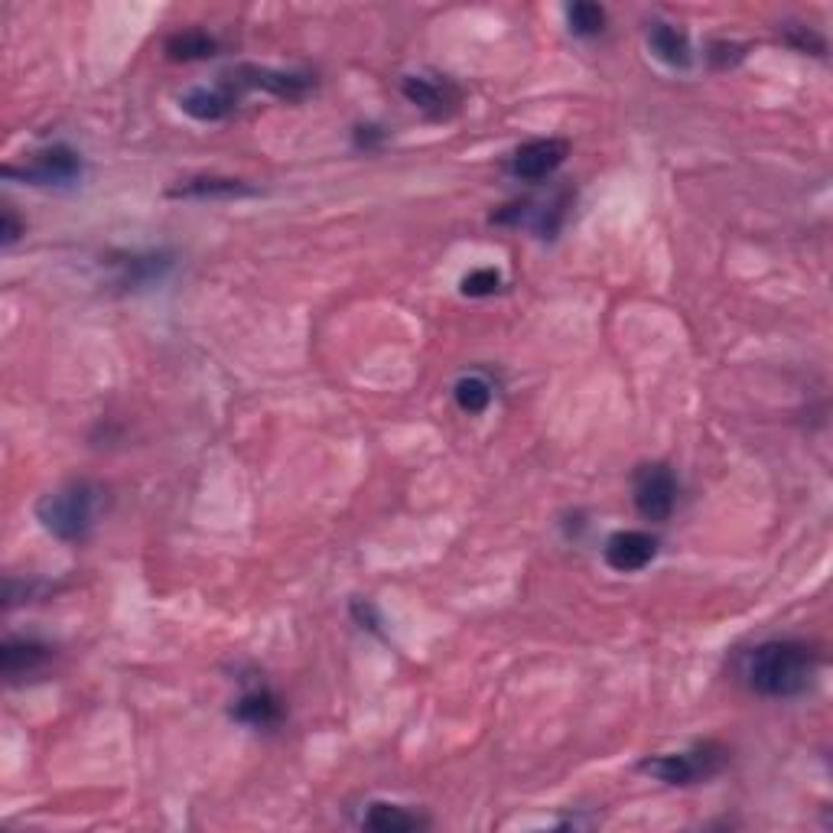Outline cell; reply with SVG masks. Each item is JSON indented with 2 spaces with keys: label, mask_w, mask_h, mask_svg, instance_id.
<instances>
[{
  "label": "cell",
  "mask_w": 833,
  "mask_h": 833,
  "mask_svg": "<svg viewBox=\"0 0 833 833\" xmlns=\"http://www.w3.org/2000/svg\"><path fill=\"white\" fill-rule=\"evenodd\" d=\"M648 47L651 52L664 62V65H671V69H687L690 65V40H687L684 30H678V27H671V23H654L651 27V33H648Z\"/></svg>",
  "instance_id": "12"
},
{
  "label": "cell",
  "mask_w": 833,
  "mask_h": 833,
  "mask_svg": "<svg viewBox=\"0 0 833 833\" xmlns=\"http://www.w3.org/2000/svg\"><path fill=\"white\" fill-rule=\"evenodd\" d=\"M463 296H473V299H482V296H491L501 291V271L495 267H476L463 277L459 284Z\"/></svg>",
  "instance_id": "19"
},
{
  "label": "cell",
  "mask_w": 833,
  "mask_h": 833,
  "mask_svg": "<svg viewBox=\"0 0 833 833\" xmlns=\"http://www.w3.org/2000/svg\"><path fill=\"white\" fill-rule=\"evenodd\" d=\"M727 762V749L717 742L693 745L690 752H668V755H651L638 762L641 775H651L664 784H697L710 775H717Z\"/></svg>",
  "instance_id": "3"
},
{
  "label": "cell",
  "mask_w": 833,
  "mask_h": 833,
  "mask_svg": "<svg viewBox=\"0 0 833 833\" xmlns=\"http://www.w3.org/2000/svg\"><path fill=\"white\" fill-rule=\"evenodd\" d=\"M567 23H570V33H577V37H596L606 27V10L599 3L580 0L573 7H567Z\"/></svg>",
  "instance_id": "18"
},
{
  "label": "cell",
  "mask_w": 833,
  "mask_h": 833,
  "mask_svg": "<svg viewBox=\"0 0 833 833\" xmlns=\"http://www.w3.org/2000/svg\"><path fill=\"white\" fill-rule=\"evenodd\" d=\"M814 671H817V654L804 641H791V638L755 644L742 664V678L749 690H755L759 697H775V700L804 693L814 681Z\"/></svg>",
  "instance_id": "1"
},
{
  "label": "cell",
  "mask_w": 833,
  "mask_h": 833,
  "mask_svg": "<svg viewBox=\"0 0 833 833\" xmlns=\"http://www.w3.org/2000/svg\"><path fill=\"white\" fill-rule=\"evenodd\" d=\"M50 654V648L37 638H7L0 648V664H3V674L10 681H17L23 674H33L37 668H43Z\"/></svg>",
  "instance_id": "11"
},
{
  "label": "cell",
  "mask_w": 833,
  "mask_h": 833,
  "mask_svg": "<svg viewBox=\"0 0 833 833\" xmlns=\"http://www.w3.org/2000/svg\"><path fill=\"white\" fill-rule=\"evenodd\" d=\"M400 92L404 99L430 114H443L449 101H456V92L446 85V82H434V79H424V75H404L400 82Z\"/></svg>",
  "instance_id": "14"
},
{
  "label": "cell",
  "mask_w": 833,
  "mask_h": 833,
  "mask_svg": "<svg viewBox=\"0 0 833 833\" xmlns=\"http://www.w3.org/2000/svg\"><path fill=\"white\" fill-rule=\"evenodd\" d=\"M567 156H570V144L563 138H538V141L521 144L508 156V173L521 183H544L563 166Z\"/></svg>",
  "instance_id": "6"
},
{
  "label": "cell",
  "mask_w": 833,
  "mask_h": 833,
  "mask_svg": "<svg viewBox=\"0 0 833 833\" xmlns=\"http://www.w3.org/2000/svg\"><path fill=\"white\" fill-rule=\"evenodd\" d=\"M788 40H791L798 50L814 52V55H824V50H827L824 40H821L814 30H807V27H791V30H788Z\"/></svg>",
  "instance_id": "20"
},
{
  "label": "cell",
  "mask_w": 833,
  "mask_h": 833,
  "mask_svg": "<svg viewBox=\"0 0 833 833\" xmlns=\"http://www.w3.org/2000/svg\"><path fill=\"white\" fill-rule=\"evenodd\" d=\"M228 85L238 89H261L267 95L296 101L303 99L313 89L309 75H296V72H277V69H261V65H238L228 79Z\"/></svg>",
  "instance_id": "7"
},
{
  "label": "cell",
  "mask_w": 833,
  "mask_h": 833,
  "mask_svg": "<svg viewBox=\"0 0 833 833\" xmlns=\"http://www.w3.org/2000/svg\"><path fill=\"white\" fill-rule=\"evenodd\" d=\"M654 557H658V538L648 531H616L606 540V550H602V560L616 573H638Z\"/></svg>",
  "instance_id": "8"
},
{
  "label": "cell",
  "mask_w": 833,
  "mask_h": 833,
  "mask_svg": "<svg viewBox=\"0 0 833 833\" xmlns=\"http://www.w3.org/2000/svg\"><path fill=\"white\" fill-rule=\"evenodd\" d=\"M368 831L378 833H410L427 827V821L420 814H410L407 807L400 804H388V801H375L368 811H365V821H362Z\"/></svg>",
  "instance_id": "13"
},
{
  "label": "cell",
  "mask_w": 833,
  "mask_h": 833,
  "mask_svg": "<svg viewBox=\"0 0 833 833\" xmlns=\"http://www.w3.org/2000/svg\"><path fill=\"white\" fill-rule=\"evenodd\" d=\"M235 101H238V92L225 82V85H215V89H190L186 95H180V108L196 118V121H222L235 111Z\"/></svg>",
  "instance_id": "10"
},
{
  "label": "cell",
  "mask_w": 833,
  "mask_h": 833,
  "mask_svg": "<svg viewBox=\"0 0 833 833\" xmlns=\"http://www.w3.org/2000/svg\"><path fill=\"white\" fill-rule=\"evenodd\" d=\"M453 397H456V407L469 417L476 414H486L491 404V385L482 378V375H466L456 382L453 388Z\"/></svg>",
  "instance_id": "16"
},
{
  "label": "cell",
  "mask_w": 833,
  "mask_h": 833,
  "mask_svg": "<svg viewBox=\"0 0 833 833\" xmlns=\"http://www.w3.org/2000/svg\"><path fill=\"white\" fill-rule=\"evenodd\" d=\"M20 232H23V225L17 222L13 209H3V225H0V235H3V245H13V242L20 238Z\"/></svg>",
  "instance_id": "21"
},
{
  "label": "cell",
  "mask_w": 833,
  "mask_h": 833,
  "mask_svg": "<svg viewBox=\"0 0 833 833\" xmlns=\"http://www.w3.org/2000/svg\"><path fill=\"white\" fill-rule=\"evenodd\" d=\"M3 176L23 180L30 186H65V183H75L82 176V160L72 148L52 144V148L33 153V160L23 166H3Z\"/></svg>",
  "instance_id": "5"
},
{
  "label": "cell",
  "mask_w": 833,
  "mask_h": 833,
  "mask_svg": "<svg viewBox=\"0 0 833 833\" xmlns=\"http://www.w3.org/2000/svg\"><path fill=\"white\" fill-rule=\"evenodd\" d=\"M632 498H636L638 515L644 521H668L674 505H678V479L671 466L664 463H644L638 466L636 482H632Z\"/></svg>",
  "instance_id": "4"
},
{
  "label": "cell",
  "mask_w": 833,
  "mask_h": 833,
  "mask_svg": "<svg viewBox=\"0 0 833 833\" xmlns=\"http://www.w3.org/2000/svg\"><path fill=\"white\" fill-rule=\"evenodd\" d=\"M232 717L245 727H254V730H274L284 723V703L274 690L257 687V690H247L245 697L235 703Z\"/></svg>",
  "instance_id": "9"
},
{
  "label": "cell",
  "mask_w": 833,
  "mask_h": 833,
  "mask_svg": "<svg viewBox=\"0 0 833 833\" xmlns=\"http://www.w3.org/2000/svg\"><path fill=\"white\" fill-rule=\"evenodd\" d=\"M219 52V40L209 37L205 30H183L166 40V55L173 62H196V59H212Z\"/></svg>",
  "instance_id": "15"
},
{
  "label": "cell",
  "mask_w": 833,
  "mask_h": 833,
  "mask_svg": "<svg viewBox=\"0 0 833 833\" xmlns=\"http://www.w3.org/2000/svg\"><path fill=\"white\" fill-rule=\"evenodd\" d=\"M251 193L242 180H215V176H199V180H186L183 186H176L170 196H196V199H212V196H245Z\"/></svg>",
  "instance_id": "17"
},
{
  "label": "cell",
  "mask_w": 833,
  "mask_h": 833,
  "mask_svg": "<svg viewBox=\"0 0 833 833\" xmlns=\"http://www.w3.org/2000/svg\"><path fill=\"white\" fill-rule=\"evenodd\" d=\"M101 508H104V489L89 479H75V482L47 491L37 501V518L52 538L79 544L95 531Z\"/></svg>",
  "instance_id": "2"
}]
</instances>
